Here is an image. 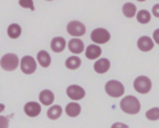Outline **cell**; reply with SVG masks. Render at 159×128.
I'll return each mask as SVG.
<instances>
[{"mask_svg":"<svg viewBox=\"0 0 159 128\" xmlns=\"http://www.w3.org/2000/svg\"><path fill=\"white\" fill-rule=\"evenodd\" d=\"M120 109L128 114H137L140 111V102L134 96H125L120 101Z\"/></svg>","mask_w":159,"mask_h":128,"instance_id":"1","label":"cell"},{"mask_svg":"<svg viewBox=\"0 0 159 128\" xmlns=\"http://www.w3.org/2000/svg\"><path fill=\"white\" fill-rule=\"evenodd\" d=\"M20 65V60L16 53H5L0 60V66L4 71H15Z\"/></svg>","mask_w":159,"mask_h":128,"instance_id":"2","label":"cell"},{"mask_svg":"<svg viewBox=\"0 0 159 128\" xmlns=\"http://www.w3.org/2000/svg\"><path fill=\"white\" fill-rule=\"evenodd\" d=\"M104 91L108 96L113 97V98H117V97H120L123 96L124 93V86L122 82L117 81V80H111L108 81L106 85H104Z\"/></svg>","mask_w":159,"mask_h":128,"instance_id":"3","label":"cell"},{"mask_svg":"<svg viewBox=\"0 0 159 128\" xmlns=\"http://www.w3.org/2000/svg\"><path fill=\"white\" fill-rule=\"evenodd\" d=\"M133 87L138 93L145 94L152 89V81L147 76H138L133 82Z\"/></svg>","mask_w":159,"mask_h":128,"instance_id":"4","label":"cell"},{"mask_svg":"<svg viewBox=\"0 0 159 128\" xmlns=\"http://www.w3.org/2000/svg\"><path fill=\"white\" fill-rule=\"evenodd\" d=\"M109 39H111L109 31H107V30L103 29V27H97V29H94V30L91 32V40H92L94 43L102 45V43L108 42Z\"/></svg>","mask_w":159,"mask_h":128,"instance_id":"5","label":"cell"},{"mask_svg":"<svg viewBox=\"0 0 159 128\" xmlns=\"http://www.w3.org/2000/svg\"><path fill=\"white\" fill-rule=\"evenodd\" d=\"M20 68L25 75H31L36 71V61L32 56H24L20 60Z\"/></svg>","mask_w":159,"mask_h":128,"instance_id":"6","label":"cell"},{"mask_svg":"<svg viewBox=\"0 0 159 128\" xmlns=\"http://www.w3.org/2000/svg\"><path fill=\"white\" fill-rule=\"evenodd\" d=\"M67 32L70 35H72L73 37H80L86 34V26L81 21L73 20L67 24Z\"/></svg>","mask_w":159,"mask_h":128,"instance_id":"7","label":"cell"},{"mask_svg":"<svg viewBox=\"0 0 159 128\" xmlns=\"http://www.w3.org/2000/svg\"><path fill=\"white\" fill-rule=\"evenodd\" d=\"M66 93L73 101H80V99H82L86 96L84 89L81 86H78V85H71V86H68L67 89H66Z\"/></svg>","mask_w":159,"mask_h":128,"instance_id":"8","label":"cell"},{"mask_svg":"<svg viewBox=\"0 0 159 128\" xmlns=\"http://www.w3.org/2000/svg\"><path fill=\"white\" fill-rule=\"evenodd\" d=\"M68 50L73 53V55H80L81 52L84 51V43L82 40H80L78 37H73L68 41Z\"/></svg>","mask_w":159,"mask_h":128,"instance_id":"9","label":"cell"},{"mask_svg":"<svg viewBox=\"0 0 159 128\" xmlns=\"http://www.w3.org/2000/svg\"><path fill=\"white\" fill-rule=\"evenodd\" d=\"M137 46H138V48H139L140 51L148 52V51H150V50L154 47V40L150 39L149 36H142V37L138 39Z\"/></svg>","mask_w":159,"mask_h":128,"instance_id":"10","label":"cell"},{"mask_svg":"<svg viewBox=\"0 0 159 128\" xmlns=\"http://www.w3.org/2000/svg\"><path fill=\"white\" fill-rule=\"evenodd\" d=\"M24 112L29 117H37L41 113V106L37 102H27L24 106Z\"/></svg>","mask_w":159,"mask_h":128,"instance_id":"11","label":"cell"},{"mask_svg":"<svg viewBox=\"0 0 159 128\" xmlns=\"http://www.w3.org/2000/svg\"><path fill=\"white\" fill-rule=\"evenodd\" d=\"M84 53L88 60H97L102 53V48L98 46V43H92L86 47Z\"/></svg>","mask_w":159,"mask_h":128,"instance_id":"12","label":"cell"},{"mask_svg":"<svg viewBox=\"0 0 159 128\" xmlns=\"http://www.w3.org/2000/svg\"><path fill=\"white\" fill-rule=\"evenodd\" d=\"M109 67H111V62L108 61V58H104V57L102 58L99 57L93 65V68L97 73H106L109 70Z\"/></svg>","mask_w":159,"mask_h":128,"instance_id":"13","label":"cell"},{"mask_svg":"<svg viewBox=\"0 0 159 128\" xmlns=\"http://www.w3.org/2000/svg\"><path fill=\"white\" fill-rule=\"evenodd\" d=\"M39 101L43 106H51L53 103V101H55V94L50 89H43L39 94Z\"/></svg>","mask_w":159,"mask_h":128,"instance_id":"14","label":"cell"},{"mask_svg":"<svg viewBox=\"0 0 159 128\" xmlns=\"http://www.w3.org/2000/svg\"><path fill=\"white\" fill-rule=\"evenodd\" d=\"M66 47V40L61 36H56L51 41V50L53 52H62Z\"/></svg>","mask_w":159,"mask_h":128,"instance_id":"15","label":"cell"},{"mask_svg":"<svg viewBox=\"0 0 159 128\" xmlns=\"http://www.w3.org/2000/svg\"><path fill=\"white\" fill-rule=\"evenodd\" d=\"M36 61L40 63L41 67H48L50 63H51V56L47 51L45 50H41L37 52V56H36Z\"/></svg>","mask_w":159,"mask_h":128,"instance_id":"16","label":"cell"},{"mask_svg":"<svg viewBox=\"0 0 159 128\" xmlns=\"http://www.w3.org/2000/svg\"><path fill=\"white\" fill-rule=\"evenodd\" d=\"M66 114L68 117H77L80 113H81V106L77 103V102H70L67 106H66Z\"/></svg>","mask_w":159,"mask_h":128,"instance_id":"17","label":"cell"},{"mask_svg":"<svg viewBox=\"0 0 159 128\" xmlns=\"http://www.w3.org/2000/svg\"><path fill=\"white\" fill-rule=\"evenodd\" d=\"M61 114H62V108H61V106H58V104L50 106V108L47 109V117H48L50 119H52V121L58 119V118L61 117Z\"/></svg>","mask_w":159,"mask_h":128,"instance_id":"18","label":"cell"},{"mask_svg":"<svg viewBox=\"0 0 159 128\" xmlns=\"http://www.w3.org/2000/svg\"><path fill=\"white\" fill-rule=\"evenodd\" d=\"M122 11H123L124 16L130 19V17H134L137 15V6L133 2H125L122 7Z\"/></svg>","mask_w":159,"mask_h":128,"instance_id":"19","label":"cell"},{"mask_svg":"<svg viewBox=\"0 0 159 128\" xmlns=\"http://www.w3.org/2000/svg\"><path fill=\"white\" fill-rule=\"evenodd\" d=\"M21 35V26L19 24H10L7 26V36L10 39H17Z\"/></svg>","mask_w":159,"mask_h":128,"instance_id":"20","label":"cell"},{"mask_svg":"<svg viewBox=\"0 0 159 128\" xmlns=\"http://www.w3.org/2000/svg\"><path fill=\"white\" fill-rule=\"evenodd\" d=\"M65 66L68 68V70H77L80 66H81V58L78 56H71L66 60L65 62Z\"/></svg>","mask_w":159,"mask_h":128,"instance_id":"21","label":"cell"},{"mask_svg":"<svg viewBox=\"0 0 159 128\" xmlns=\"http://www.w3.org/2000/svg\"><path fill=\"white\" fill-rule=\"evenodd\" d=\"M137 21L139 22V24H148L149 21H150V19H152V15H150V12L149 11H147V10H140V11H137Z\"/></svg>","mask_w":159,"mask_h":128,"instance_id":"22","label":"cell"},{"mask_svg":"<svg viewBox=\"0 0 159 128\" xmlns=\"http://www.w3.org/2000/svg\"><path fill=\"white\" fill-rule=\"evenodd\" d=\"M145 117L149 121H158L159 119V107H153L145 112Z\"/></svg>","mask_w":159,"mask_h":128,"instance_id":"23","label":"cell"},{"mask_svg":"<svg viewBox=\"0 0 159 128\" xmlns=\"http://www.w3.org/2000/svg\"><path fill=\"white\" fill-rule=\"evenodd\" d=\"M19 5L24 9H30L31 11L35 10V5L32 0H19Z\"/></svg>","mask_w":159,"mask_h":128,"instance_id":"24","label":"cell"},{"mask_svg":"<svg viewBox=\"0 0 159 128\" xmlns=\"http://www.w3.org/2000/svg\"><path fill=\"white\" fill-rule=\"evenodd\" d=\"M9 127V118L5 116H0V128Z\"/></svg>","mask_w":159,"mask_h":128,"instance_id":"25","label":"cell"},{"mask_svg":"<svg viewBox=\"0 0 159 128\" xmlns=\"http://www.w3.org/2000/svg\"><path fill=\"white\" fill-rule=\"evenodd\" d=\"M152 14H153L155 17H159V4H155V5L152 7Z\"/></svg>","mask_w":159,"mask_h":128,"instance_id":"26","label":"cell"},{"mask_svg":"<svg viewBox=\"0 0 159 128\" xmlns=\"http://www.w3.org/2000/svg\"><path fill=\"white\" fill-rule=\"evenodd\" d=\"M153 40L154 42H157L159 45V29H157L154 32H153Z\"/></svg>","mask_w":159,"mask_h":128,"instance_id":"27","label":"cell"},{"mask_svg":"<svg viewBox=\"0 0 159 128\" xmlns=\"http://www.w3.org/2000/svg\"><path fill=\"white\" fill-rule=\"evenodd\" d=\"M113 127H127V126L122 124V123H116V124H113Z\"/></svg>","mask_w":159,"mask_h":128,"instance_id":"28","label":"cell"},{"mask_svg":"<svg viewBox=\"0 0 159 128\" xmlns=\"http://www.w3.org/2000/svg\"><path fill=\"white\" fill-rule=\"evenodd\" d=\"M4 109H5V106H4L2 103H0V112H2Z\"/></svg>","mask_w":159,"mask_h":128,"instance_id":"29","label":"cell"},{"mask_svg":"<svg viewBox=\"0 0 159 128\" xmlns=\"http://www.w3.org/2000/svg\"><path fill=\"white\" fill-rule=\"evenodd\" d=\"M137 1H147V0H137Z\"/></svg>","mask_w":159,"mask_h":128,"instance_id":"30","label":"cell"},{"mask_svg":"<svg viewBox=\"0 0 159 128\" xmlns=\"http://www.w3.org/2000/svg\"><path fill=\"white\" fill-rule=\"evenodd\" d=\"M46 1H52V0H46Z\"/></svg>","mask_w":159,"mask_h":128,"instance_id":"31","label":"cell"}]
</instances>
